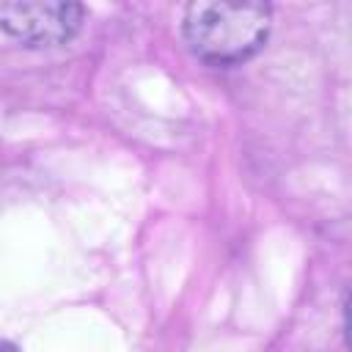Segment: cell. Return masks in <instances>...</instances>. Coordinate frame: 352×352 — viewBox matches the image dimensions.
<instances>
[{"instance_id": "6da1fadb", "label": "cell", "mask_w": 352, "mask_h": 352, "mask_svg": "<svg viewBox=\"0 0 352 352\" xmlns=\"http://www.w3.org/2000/svg\"><path fill=\"white\" fill-rule=\"evenodd\" d=\"M270 22L272 8L267 3H190L184 8L182 30L201 60L231 66L264 47Z\"/></svg>"}, {"instance_id": "7a4b0ae2", "label": "cell", "mask_w": 352, "mask_h": 352, "mask_svg": "<svg viewBox=\"0 0 352 352\" xmlns=\"http://www.w3.org/2000/svg\"><path fill=\"white\" fill-rule=\"evenodd\" d=\"M77 3H0V28L28 47L66 44L82 25Z\"/></svg>"}, {"instance_id": "3957f363", "label": "cell", "mask_w": 352, "mask_h": 352, "mask_svg": "<svg viewBox=\"0 0 352 352\" xmlns=\"http://www.w3.org/2000/svg\"><path fill=\"white\" fill-rule=\"evenodd\" d=\"M0 352H16V349H14L8 341H3V338H0Z\"/></svg>"}]
</instances>
